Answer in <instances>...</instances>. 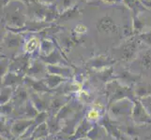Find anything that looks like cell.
<instances>
[{"label":"cell","mask_w":151,"mask_h":140,"mask_svg":"<svg viewBox=\"0 0 151 140\" xmlns=\"http://www.w3.org/2000/svg\"><path fill=\"white\" fill-rule=\"evenodd\" d=\"M123 3L132 10L134 16H139L142 11L147 10V8L140 0H123Z\"/></svg>","instance_id":"3"},{"label":"cell","mask_w":151,"mask_h":140,"mask_svg":"<svg viewBox=\"0 0 151 140\" xmlns=\"http://www.w3.org/2000/svg\"><path fill=\"white\" fill-rule=\"evenodd\" d=\"M78 0H56L55 6L58 9L59 13L61 14L62 12L66 11V10L73 8L77 5Z\"/></svg>","instance_id":"5"},{"label":"cell","mask_w":151,"mask_h":140,"mask_svg":"<svg viewBox=\"0 0 151 140\" xmlns=\"http://www.w3.org/2000/svg\"><path fill=\"white\" fill-rule=\"evenodd\" d=\"M10 1H12V0H1V7L2 8L6 7Z\"/></svg>","instance_id":"14"},{"label":"cell","mask_w":151,"mask_h":140,"mask_svg":"<svg viewBox=\"0 0 151 140\" xmlns=\"http://www.w3.org/2000/svg\"><path fill=\"white\" fill-rule=\"evenodd\" d=\"M38 2L40 4H43L45 6H51V5H55L56 0H38Z\"/></svg>","instance_id":"11"},{"label":"cell","mask_w":151,"mask_h":140,"mask_svg":"<svg viewBox=\"0 0 151 140\" xmlns=\"http://www.w3.org/2000/svg\"><path fill=\"white\" fill-rule=\"evenodd\" d=\"M20 41H21V37L16 34H9L5 38V42H6L9 48L17 47L20 44Z\"/></svg>","instance_id":"6"},{"label":"cell","mask_w":151,"mask_h":140,"mask_svg":"<svg viewBox=\"0 0 151 140\" xmlns=\"http://www.w3.org/2000/svg\"><path fill=\"white\" fill-rule=\"evenodd\" d=\"M27 6L20 0H12L2 8V21L9 29H20L27 22Z\"/></svg>","instance_id":"1"},{"label":"cell","mask_w":151,"mask_h":140,"mask_svg":"<svg viewBox=\"0 0 151 140\" xmlns=\"http://www.w3.org/2000/svg\"><path fill=\"white\" fill-rule=\"evenodd\" d=\"M81 11L79 9V7L78 5L74 6L73 8H71L70 9L66 10V11L62 12L59 15V18L58 20H63V21H69V20H72V19H75L77 17H79L81 15Z\"/></svg>","instance_id":"4"},{"label":"cell","mask_w":151,"mask_h":140,"mask_svg":"<svg viewBox=\"0 0 151 140\" xmlns=\"http://www.w3.org/2000/svg\"><path fill=\"white\" fill-rule=\"evenodd\" d=\"M141 38L145 41V42H147L148 44H151V31L149 32H147L145 33L141 36Z\"/></svg>","instance_id":"10"},{"label":"cell","mask_w":151,"mask_h":140,"mask_svg":"<svg viewBox=\"0 0 151 140\" xmlns=\"http://www.w3.org/2000/svg\"><path fill=\"white\" fill-rule=\"evenodd\" d=\"M96 26L99 32L105 34L116 33L117 31V25L116 22L109 15H105V16H102L99 19L96 23Z\"/></svg>","instance_id":"2"},{"label":"cell","mask_w":151,"mask_h":140,"mask_svg":"<svg viewBox=\"0 0 151 140\" xmlns=\"http://www.w3.org/2000/svg\"><path fill=\"white\" fill-rule=\"evenodd\" d=\"M20 1H22L23 3H24L25 5H29V4H31V3H33V2H37L38 0H20Z\"/></svg>","instance_id":"13"},{"label":"cell","mask_w":151,"mask_h":140,"mask_svg":"<svg viewBox=\"0 0 151 140\" xmlns=\"http://www.w3.org/2000/svg\"><path fill=\"white\" fill-rule=\"evenodd\" d=\"M145 23L141 22L139 16H134L133 15V28L134 30H136L137 32H140L142 30V28L144 27Z\"/></svg>","instance_id":"8"},{"label":"cell","mask_w":151,"mask_h":140,"mask_svg":"<svg viewBox=\"0 0 151 140\" xmlns=\"http://www.w3.org/2000/svg\"><path fill=\"white\" fill-rule=\"evenodd\" d=\"M75 31H76V33L77 34H83V33H85L86 32V26H85L84 24H78L77 26L75 27Z\"/></svg>","instance_id":"9"},{"label":"cell","mask_w":151,"mask_h":140,"mask_svg":"<svg viewBox=\"0 0 151 140\" xmlns=\"http://www.w3.org/2000/svg\"><path fill=\"white\" fill-rule=\"evenodd\" d=\"M102 1L107 4H116V3L123 2V0H102Z\"/></svg>","instance_id":"12"},{"label":"cell","mask_w":151,"mask_h":140,"mask_svg":"<svg viewBox=\"0 0 151 140\" xmlns=\"http://www.w3.org/2000/svg\"><path fill=\"white\" fill-rule=\"evenodd\" d=\"M39 45V39L37 38H30L27 43L25 44V50L28 51V53H32V51L37 48Z\"/></svg>","instance_id":"7"}]
</instances>
